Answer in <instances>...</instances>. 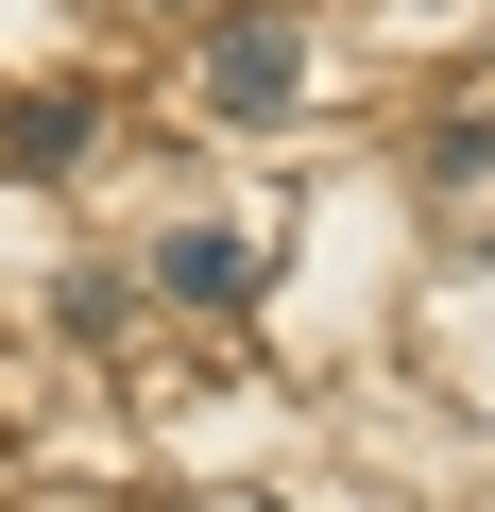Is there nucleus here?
Here are the masks:
<instances>
[{"label":"nucleus","mask_w":495,"mask_h":512,"mask_svg":"<svg viewBox=\"0 0 495 512\" xmlns=\"http://www.w3.org/2000/svg\"><path fill=\"white\" fill-rule=\"evenodd\" d=\"M205 86H222V120H291V86H308V35L274 18V0H239V18L205 35Z\"/></svg>","instance_id":"1"},{"label":"nucleus","mask_w":495,"mask_h":512,"mask_svg":"<svg viewBox=\"0 0 495 512\" xmlns=\"http://www.w3.org/2000/svg\"><path fill=\"white\" fill-rule=\"evenodd\" d=\"M154 274H171V291H257V239H239V222H171Z\"/></svg>","instance_id":"2"}]
</instances>
